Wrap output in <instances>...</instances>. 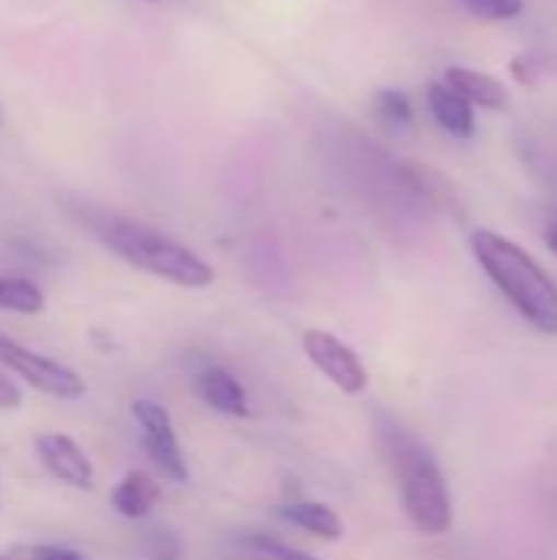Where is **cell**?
Returning <instances> with one entry per match:
<instances>
[{"label": "cell", "instance_id": "cell-1", "mask_svg": "<svg viewBox=\"0 0 557 560\" xmlns=\"http://www.w3.org/2000/svg\"><path fill=\"white\" fill-rule=\"evenodd\" d=\"M378 446L394 472L410 525L423 538H443L453 528V499H450L446 476L440 463L433 459V453L394 420L381 423Z\"/></svg>", "mask_w": 557, "mask_h": 560}, {"label": "cell", "instance_id": "cell-2", "mask_svg": "<svg viewBox=\"0 0 557 560\" xmlns=\"http://www.w3.org/2000/svg\"><path fill=\"white\" fill-rule=\"evenodd\" d=\"M469 249L489 282L506 295V302L542 335H557V285L545 266L515 240L496 230H476Z\"/></svg>", "mask_w": 557, "mask_h": 560}, {"label": "cell", "instance_id": "cell-3", "mask_svg": "<svg viewBox=\"0 0 557 560\" xmlns=\"http://www.w3.org/2000/svg\"><path fill=\"white\" fill-rule=\"evenodd\" d=\"M98 240L128 266H135L138 272H148L161 282H171L177 289H207L213 285L217 272L213 266L197 256L190 246L177 243L174 236L144 226L138 220L128 217H108L98 226Z\"/></svg>", "mask_w": 557, "mask_h": 560}, {"label": "cell", "instance_id": "cell-4", "mask_svg": "<svg viewBox=\"0 0 557 560\" xmlns=\"http://www.w3.org/2000/svg\"><path fill=\"white\" fill-rule=\"evenodd\" d=\"M0 368H7L16 381H23L26 387H33L43 397H53V400L85 397V381L79 377V371H72L53 358L36 354L7 335H0Z\"/></svg>", "mask_w": 557, "mask_h": 560}, {"label": "cell", "instance_id": "cell-5", "mask_svg": "<svg viewBox=\"0 0 557 560\" xmlns=\"http://www.w3.org/2000/svg\"><path fill=\"white\" fill-rule=\"evenodd\" d=\"M302 351L309 358V364L332 384L338 387L345 397H361L371 384L364 361L355 354V348H348L341 338H335L332 331L322 328H309L302 335Z\"/></svg>", "mask_w": 557, "mask_h": 560}, {"label": "cell", "instance_id": "cell-6", "mask_svg": "<svg viewBox=\"0 0 557 560\" xmlns=\"http://www.w3.org/2000/svg\"><path fill=\"white\" fill-rule=\"evenodd\" d=\"M131 417L141 430V443L151 456V463L158 466V472L171 482H187L190 479V466H187V456L181 450V440L174 433V420L171 413L154 404V400H135L131 404Z\"/></svg>", "mask_w": 557, "mask_h": 560}, {"label": "cell", "instance_id": "cell-7", "mask_svg": "<svg viewBox=\"0 0 557 560\" xmlns=\"http://www.w3.org/2000/svg\"><path fill=\"white\" fill-rule=\"evenodd\" d=\"M36 456L56 482L79 492H89L95 486V466L82 450V443L72 440L69 433H43L36 440Z\"/></svg>", "mask_w": 557, "mask_h": 560}, {"label": "cell", "instance_id": "cell-8", "mask_svg": "<svg viewBox=\"0 0 557 560\" xmlns=\"http://www.w3.org/2000/svg\"><path fill=\"white\" fill-rule=\"evenodd\" d=\"M443 82L463 95L473 108H489V112H499L509 105V89L506 82H499L496 75L489 72H479V69H469V66H450L443 72Z\"/></svg>", "mask_w": 557, "mask_h": 560}, {"label": "cell", "instance_id": "cell-9", "mask_svg": "<svg viewBox=\"0 0 557 560\" xmlns=\"http://www.w3.org/2000/svg\"><path fill=\"white\" fill-rule=\"evenodd\" d=\"M427 108L433 115V121L450 135V138H473L476 135V108L456 95L446 82H433L427 89Z\"/></svg>", "mask_w": 557, "mask_h": 560}, {"label": "cell", "instance_id": "cell-10", "mask_svg": "<svg viewBox=\"0 0 557 560\" xmlns=\"http://www.w3.org/2000/svg\"><path fill=\"white\" fill-rule=\"evenodd\" d=\"M197 394L200 400L223 413V417H250V394L246 387L223 368H207L197 374Z\"/></svg>", "mask_w": 557, "mask_h": 560}, {"label": "cell", "instance_id": "cell-11", "mask_svg": "<svg viewBox=\"0 0 557 560\" xmlns=\"http://www.w3.org/2000/svg\"><path fill=\"white\" fill-rule=\"evenodd\" d=\"M279 518L289 522L292 528L318 538V541H341L345 538V522L338 518L335 509H328L325 502H309V499H295V502H286L279 509Z\"/></svg>", "mask_w": 557, "mask_h": 560}, {"label": "cell", "instance_id": "cell-12", "mask_svg": "<svg viewBox=\"0 0 557 560\" xmlns=\"http://www.w3.org/2000/svg\"><path fill=\"white\" fill-rule=\"evenodd\" d=\"M112 509L121 515V518H131V522H141L154 512V505L161 502V486L148 476V472H138L131 469L115 489H112Z\"/></svg>", "mask_w": 557, "mask_h": 560}, {"label": "cell", "instance_id": "cell-13", "mask_svg": "<svg viewBox=\"0 0 557 560\" xmlns=\"http://www.w3.org/2000/svg\"><path fill=\"white\" fill-rule=\"evenodd\" d=\"M46 305L43 289L20 276H0V312L10 315H39Z\"/></svg>", "mask_w": 557, "mask_h": 560}, {"label": "cell", "instance_id": "cell-14", "mask_svg": "<svg viewBox=\"0 0 557 560\" xmlns=\"http://www.w3.org/2000/svg\"><path fill=\"white\" fill-rule=\"evenodd\" d=\"M374 112L387 128H407L414 121V105L397 89H378L374 92Z\"/></svg>", "mask_w": 557, "mask_h": 560}, {"label": "cell", "instance_id": "cell-15", "mask_svg": "<svg viewBox=\"0 0 557 560\" xmlns=\"http://www.w3.org/2000/svg\"><path fill=\"white\" fill-rule=\"evenodd\" d=\"M463 7L486 23H509L515 16H522L525 0H463Z\"/></svg>", "mask_w": 557, "mask_h": 560}, {"label": "cell", "instance_id": "cell-16", "mask_svg": "<svg viewBox=\"0 0 557 560\" xmlns=\"http://www.w3.org/2000/svg\"><path fill=\"white\" fill-rule=\"evenodd\" d=\"M246 545H250L253 551L266 555L269 560H318L315 555H309V551H299V548H292V545H282V541H276V538H263V535H250Z\"/></svg>", "mask_w": 557, "mask_h": 560}, {"label": "cell", "instance_id": "cell-17", "mask_svg": "<svg viewBox=\"0 0 557 560\" xmlns=\"http://www.w3.org/2000/svg\"><path fill=\"white\" fill-rule=\"evenodd\" d=\"M30 555H33V560H85L79 551L59 548V545H39V548H33Z\"/></svg>", "mask_w": 557, "mask_h": 560}, {"label": "cell", "instance_id": "cell-18", "mask_svg": "<svg viewBox=\"0 0 557 560\" xmlns=\"http://www.w3.org/2000/svg\"><path fill=\"white\" fill-rule=\"evenodd\" d=\"M20 404H23L20 387L7 374H0V410H20Z\"/></svg>", "mask_w": 557, "mask_h": 560}, {"label": "cell", "instance_id": "cell-19", "mask_svg": "<svg viewBox=\"0 0 557 560\" xmlns=\"http://www.w3.org/2000/svg\"><path fill=\"white\" fill-rule=\"evenodd\" d=\"M512 72H515V79H519V82H529V79H532V75H529V72H532V66H529V56H519V59H512Z\"/></svg>", "mask_w": 557, "mask_h": 560}, {"label": "cell", "instance_id": "cell-20", "mask_svg": "<svg viewBox=\"0 0 557 560\" xmlns=\"http://www.w3.org/2000/svg\"><path fill=\"white\" fill-rule=\"evenodd\" d=\"M545 243H548V249L557 256V220L548 226V233H545Z\"/></svg>", "mask_w": 557, "mask_h": 560}, {"label": "cell", "instance_id": "cell-21", "mask_svg": "<svg viewBox=\"0 0 557 560\" xmlns=\"http://www.w3.org/2000/svg\"><path fill=\"white\" fill-rule=\"evenodd\" d=\"M0 560H10V558H7V555H0Z\"/></svg>", "mask_w": 557, "mask_h": 560}, {"label": "cell", "instance_id": "cell-22", "mask_svg": "<svg viewBox=\"0 0 557 560\" xmlns=\"http://www.w3.org/2000/svg\"><path fill=\"white\" fill-rule=\"evenodd\" d=\"M151 3H154V0H151Z\"/></svg>", "mask_w": 557, "mask_h": 560}]
</instances>
